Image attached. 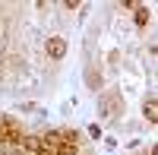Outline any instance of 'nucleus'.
Returning <instances> with one entry per match:
<instances>
[{"label":"nucleus","mask_w":158,"mask_h":155,"mask_svg":"<svg viewBox=\"0 0 158 155\" xmlns=\"http://www.w3.org/2000/svg\"><path fill=\"white\" fill-rule=\"evenodd\" d=\"M0 143H6V146H19L22 143V130L13 120H0Z\"/></svg>","instance_id":"f257e3e1"},{"label":"nucleus","mask_w":158,"mask_h":155,"mask_svg":"<svg viewBox=\"0 0 158 155\" xmlns=\"http://www.w3.org/2000/svg\"><path fill=\"white\" fill-rule=\"evenodd\" d=\"M44 51H48L51 60H60L63 54H67V41H63V38H48V41H44Z\"/></svg>","instance_id":"f03ea898"},{"label":"nucleus","mask_w":158,"mask_h":155,"mask_svg":"<svg viewBox=\"0 0 158 155\" xmlns=\"http://www.w3.org/2000/svg\"><path fill=\"white\" fill-rule=\"evenodd\" d=\"M19 146H22V152H29V155H35L38 149L44 146V143H41V136H22V143H19Z\"/></svg>","instance_id":"7ed1b4c3"},{"label":"nucleus","mask_w":158,"mask_h":155,"mask_svg":"<svg viewBox=\"0 0 158 155\" xmlns=\"http://www.w3.org/2000/svg\"><path fill=\"white\" fill-rule=\"evenodd\" d=\"M41 143H44V146H54V149H57V146L63 143V130H51V133H44V136H41Z\"/></svg>","instance_id":"20e7f679"},{"label":"nucleus","mask_w":158,"mask_h":155,"mask_svg":"<svg viewBox=\"0 0 158 155\" xmlns=\"http://www.w3.org/2000/svg\"><path fill=\"white\" fill-rule=\"evenodd\" d=\"M57 155H79V146L76 143H60L57 146Z\"/></svg>","instance_id":"39448f33"},{"label":"nucleus","mask_w":158,"mask_h":155,"mask_svg":"<svg viewBox=\"0 0 158 155\" xmlns=\"http://www.w3.org/2000/svg\"><path fill=\"white\" fill-rule=\"evenodd\" d=\"M136 25H149V10H146V6L136 10Z\"/></svg>","instance_id":"423d86ee"},{"label":"nucleus","mask_w":158,"mask_h":155,"mask_svg":"<svg viewBox=\"0 0 158 155\" xmlns=\"http://www.w3.org/2000/svg\"><path fill=\"white\" fill-rule=\"evenodd\" d=\"M146 117H149V124L158 120V108H155V101H149V105H146Z\"/></svg>","instance_id":"0eeeda50"},{"label":"nucleus","mask_w":158,"mask_h":155,"mask_svg":"<svg viewBox=\"0 0 158 155\" xmlns=\"http://www.w3.org/2000/svg\"><path fill=\"white\" fill-rule=\"evenodd\" d=\"M35 155H57V149H54V146H41Z\"/></svg>","instance_id":"6e6552de"}]
</instances>
